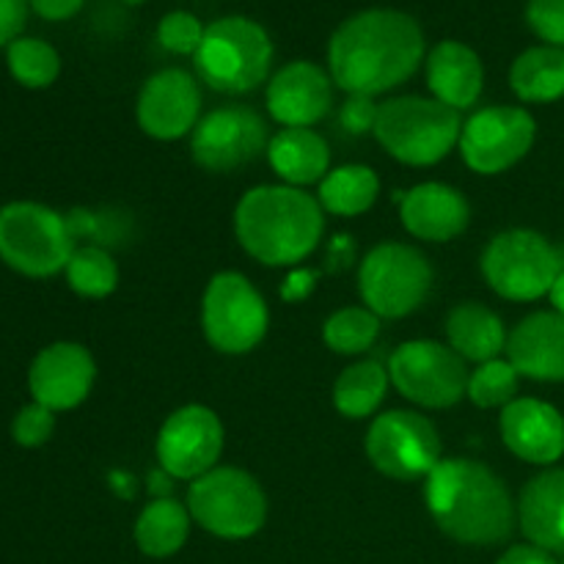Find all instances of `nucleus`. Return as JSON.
Instances as JSON below:
<instances>
[{"label":"nucleus","instance_id":"nucleus-1","mask_svg":"<svg viewBox=\"0 0 564 564\" xmlns=\"http://www.w3.org/2000/svg\"><path fill=\"white\" fill-rule=\"evenodd\" d=\"M422 58V28L411 14L394 9L352 14L328 42L330 80L364 97H378L411 80Z\"/></svg>","mask_w":564,"mask_h":564},{"label":"nucleus","instance_id":"nucleus-2","mask_svg":"<svg viewBox=\"0 0 564 564\" xmlns=\"http://www.w3.org/2000/svg\"><path fill=\"white\" fill-rule=\"evenodd\" d=\"M424 501L441 532L463 545H499L518 527L505 479L468 457L441 460L424 485Z\"/></svg>","mask_w":564,"mask_h":564},{"label":"nucleus","instance_id":"nucleus-3","mask_svg":"<svg viewBox=\"0 0 564 564\" xmlns=\"http://www.w3.org/2000/svg\"><path fill=\"white\" fill-rule=\"evenodd\" d=\"M325 209L314 196L290 185H259L235 209V235L248 257L268 268L303 262L323 240Z\"/></svg>","mask_w":564,"mask_h":564},{"label":"nucleus","instance_id":"nucleus-4","mask_svg":"<svg viewBox=\"0 0 564 564\" xmlns=\"http://www.w3.org/2000/svg\"><path fill=\"white\" fill-rule=\"evenodd\" d=\"M460 110L435 97H394L380 105L375 138L405 165H435L460 143Z\"/></svg>","mask_w":564,"mask_h":564},{"label":"nucleus","instance_id":"nucleus-5","mask_svg":"<svg viewBox=\"0 0 564 564\" xmlns=\"http://www.w3.org/2000/svg\"><path fill=\"white\" fill-rule=\"evenodd\" d=\"M196 75L220 94H248L262 86L273 64V42L248 17H220L207 25L193 55Z\"/></svg>","mask_w":564,"mask_h":564},{"label":"nucleus","instance_id":"nucleus-6","mask_svg":"<svg viewBox=\"0 0 564 564\" xmlns=\"http://www.w3.org/2000/svg\"><path fill=\"white\" fill-rule=\"evenodd\" d=\"M75 253L69 218L36 202L0 207V259L28 279L64 273Z\"/></svg>","mask_w":564,"mask_h":564},{"label":"nucleus","instance_id":"nucleus-7","mask_svg":"<svg viewBox=\"0 0 564 564\" xmlns=\"http://www.w3.org/2000/svg\"><path fill=\"white\" fill-rule=\"evenodd\" d=\"M191 518L220 540H248L268 521V496L248 471L215 466L187 488Z\"/></svg>","mask_w":564,"mask_h":564},{"label":"nucleus","instance_id":"nucleus-8","mask_svg":"<svg viewBox=\"0 0 564 564\" xmlns=\"http://www.w3.org/2000/svg\"><path fill=\"white\" fill-rule=\"evenodd\" d=\"M562 253L532 229L499 231L482 253V275L505 301L532 303L551 292L562 273Z\"/></svg>","mask_w":564,"mask_h":564},{"label":"nucleus","instance_id":"nucleus-9","mask_svg":"<svg viewBox=\"0 0 564 564\" xmlns=\"http://www.w3.org/2000/svg\"><path fill=\"white\" fill-rule=\"evenodd\" d=\"M433 279V268L422 251L405 242H380L364 257L358 290L364 306L380 319H402L427 303Z\"/></svg>","mask_w":564,"mask_h":564},{"label":"nucleus","instance_id":"nucleus-10","mask_svg":"<svg viewBox=\"0 0 564 564\" xmlns=\"http://www.w3.org/2000/svg\"><path fill=\"white\" fill-rule=\"evenodd\" d=\"M270 312L257 286L235 270L213 275L202 297V328L209 345L226 356L251 352L264 339Z\"/></svg>","mask_w":564,"mask_h":564},{"label":"nucleus","instance_id":"nucleus-11","mask_svg":"<svg viewBox=\"0 0 564 564\" xmlns=\"http://www.w3.org/2000/svg\"><path fill=\"white\" fill-rule=\"evenodd\" d=\"M389 378L394 389L413 405L441 411V408L457 405L466 397L471 372L449 345L413 339L402 341L389 358Z\"/></svg>","mask_w":564,"mask_h":564},{"label":"nucleus","instance_id":"nucleus-12","mask_svg":"<svg viewBox=\"0 0 564 564\" xmlns=\"http://www.w3.org/2000/svg\"><path fill=\"white\" fill-rule=\"evenodd\" d=\"M369 463L394 482L427 479L441 463V435L416 411H386L369 424L364 441Z\"/></svg>","mask_w":564,"mask_h":564},{"label":"nucleus","instance_id":"nucleus-13","mask_svg":"<svg viewBox=\"0 0 564 564\" xmlns=\"http://www.w3.org/2000/svg\"><path fill=\"white\" fill-rule=\"evenodd\" d=\"M538 121L527 108L490 105L463 124L460 154L477 174L496 176L521 163L534 147Z\"/></svg>","mask_w":564,"mask_h":564},{"label":"nucleus","instance_id":"nucleus-14","mask_svg":"<svg viewBox=\"0 0 564 564\" xmlns=\"http://www.w3.org/2000/svg\"><path fill=\"white\" fill-rule=\"evenodd\" d=\"M270 132L253 108L229 105L202 116L191 132V154L198 169L209 174H229L253 163L268 152Z\"/></svg>","mask_w":564,"mask_h":564},{"label":"nucleus","instance_id":"nucleus-15","mask_svg":"<svg viewBox=\"0 0 564 564\" xmlns=\"http://www.w3.org/2000/svg\"><path fill=\"white\" fill-rule=\"evenodd\" d=\"M158 463L171 479L204 477L224 455V424L207 405H185L171 413L158 433Z\"/></svg>","mask_w":564,"mask_h":564},{"label":"nucleus","instance_id":"nucleus-16","mask_svg":"<svg viewBox=\"0 0 564 564\" xmlns=\"http://www.w3.org/2000/svg\"><path fill=\"white\" fill-rule=\"evenodd\" d=\"M138 127L158 141H176L202 121V91L191 72L163 69L143 83L135 105Z\"/></svg>","mask_w":564,"mask_h":564},{"label":"nucleus","instance_id":"nucleus-17","mask_svg":"<svg viewBox=\"0 0 564 564\" xmlns=\"http://www.w3.org/2000/svg\"><path fill=\"white\" fill-rule=\"evenodd\" d=\"M97 380V361L91 350L77 341H53L36 352L28 369V389L33 402L53 413L72 411L91 394Z\"/></svg>","mask_w":564,"mask_h":564},{"label":"nucleus","instance_id":"nucleus-18","mask_svg":"<svg viewBox=\"0 0 564 564\" xmlns=\"http://www.w3.org/2000/svg\"><path fill=\"white\" fill-rule=\"evenodd\" d=\"M264 102L281 127H312L334 105V80L312 61H292L268 83Z\"/></svg>","mask_w":564,"mask_h":564},{"label":"nucleus","instance_id":"nucleus-19","mask_svg":"<svg viewBox=\"0 0 564 564\" xmlns=\"http://www.w3.org/2000/svg\"><path fill=\"white\" fill-rule=\"evenodd\" d=\"M499 433L507 449L532 466H554L564 455V416L534 397H518L501 411Z\"/></svg>","mask_w":564,"mask_h":564},{"label":"nucleus","instance_id":"nucleus-20","mask_svg":"<svg viewBox=\"0 0 564 564\" xmlns=\"http://www.w3.org/2000/svg\"><path fill=\"white\" fill-rule=\"evenodd\" d=\"M507 361L521 378L538 383H564V317L534 312L507 336Z\"/></svg>","mask_w":564,"mask_h":564},{"label":"nucleus","instance_id":"nucleus-21","mask_svg":"<svg viewBox=\"0 0 564 564\" xmlns=\"http://www.w3.org/2000/svg\"><path fill=\"white\" fill-rule=\"evenodd\" d=\"M400 218L408 235L424 242H449L471 224V204L457 187L422 182L400 202Z\"/></svg>","mask_w":564,"mask_h":564},{"label":"nucleus","instance_id":"nucleus-22","mask_svg":"<svg viewBox=\"0 0 564 564\" xmlns=\"http://www.w3.org/2000/svg\"><path fill=\"white\" fill-rule=\"evenodd\" d=\"M518 527L549 554H564V468L529 479L518 499Z\"/></svg>","mask_w":564,"mask_h":564},{"label":"nucleus","instance_id":"nucleus-23","mask_svg":"<svg viewBox=\"0 0 564 564\" xmlns=\"http://www.w3.org/2000/svg\"><path fill=\"white\" fill-rule=\"evenodd\" d=\"M427 86L433 97L449 108H474L485 86L482 61L468 44L446 39L427 55Z\"/></svg>","mask_w":564,"mask_h":564},{"label":"nucleus","instance_id":"nucleus-24","mask_svg":"<svg viewBox=\"0 0 564 564\" xmlns=\"http://www.w3.org/2000/svg\"><path fill=\"white\" fill-rule=\"evenodd\" d=\"M270 169L290 187L323 182L330 171V149L312 127H284L268 143Z\"/></svg>","mask_w":564,"mask_h":564},{"label":"nucleus","instance_id":"nucleus-25","mask_svg":"<svg viewBox=\"0 0 564 564\" xmlns=\"http://www.w3.org/2000/svg\"><path fill=\"white\" fill-rule=\"evenodd\" d=\"M446 336L449 347L463 361L485 364L501 358L507 350V328L496 312L482 303H460L446 317Z\"/></svg>","mask_w":564,"mask_h":564},{"label":"nucleus","instance_id":"nucleus-26","mask_svg":"<svg viewBox=\"0 0 564 564\" xmlns=\"http://www.w3.org/2000/svg\"><path fill=\"white\" fill-rule=\"evenodd\" d=\"M191 510L176 499H152L135 521V545L152 560H165L182 551L191 538Z\"/></svg>","mask_w":564,"mask_h":564},{"label":"nucleus","instance_id":"nucleus-27","mask_svg":"<svg viewBox=\"0 0 564 564\" xmlns=\"http://www.w3.org/2000/svg\"><path fill=\"white\" fill-rule=\"evenodd\" d=\"M510 86L523 102H556L564 97V50L554 44L529 47L512 61Z\"/></svg>","mask_w":564,"mask_h":564},{"label":"nucleus","instance_id":"nucleus-28","mask_svg":"<svg viewBox=\"0 0 564 564\" xmlns=\"http://www.w3.org/2000/svg\"><path fill=\"white\" fill-rule=\"evenodd\" d=\"M380 196V180L369 165H341L319 182V207L339 218L369 213Z\"/></svg>","mask_w":564,"mask_h":564},{"label":"nucleus","instance_id":"nucleus-29","mask_svg":"<svg viewBox=\"0 0 564 564\" xmlns=\"http://www.w3.org/2000/svg\"><path fill=\"white\" fill-rule=\"evenodd\" d=\"M389 369L380 361H358L347 367L334 383V405L347 419L372 416L389 391Z\"/></svg>","mask_w":564,"mask_h":564},{"label":"nucleus","instance_id":"nucleus-30","mask_svg":"<svg viewBox=\"0 0 564 564\" xmlns=\"http://www.w3.org/2000/svg\"><path fill=\"white\" fill-rule=\"evenodd\" d=\"M64 275L69 290L88 301H102V297L113 295L119 286V264L99 246L75 248Z\"/></svg>","mask_w":564,"mask_h":564},{"label":"nucleus","instance_id":"nucleus-31","mask_svg":"<svg viewBox=\"0 0 564 564\" xmlns=\"http://www.w3.org/2000/svg\"><path fill=\"white\" fill-rule=\"evenodd\" d=\"M380 317L367 306H345L323 325V341L339 356H361L378 341Z\"/></svg>","mask_w":564,"mask_h":564},{"label":"nucleus","instance_id":"nucleus-32","mask_svg":"<svg viewBox=\"0 0 564 564\" xmlns=\"http://www.w3.org/2000/svg\"><path fill=\"white\" fill-rule=\"evenodd\" d=\"M9 72L20 86L25 88H47L61 75V58L53 44L33 36H20L9 44Z\"/></svg>","mask_w":564,"mask_h":564},{"label":"nucleus","instance_id":"nucleus-33","mask_svg":"<svg viewBox=\"0 0 564 564\" xmlns=\"http://www.w3.org/2000/svg\"><path fill=\"white\" fill-rule=\"evenodd\" d=\"M518 386H521L518 369L507 358H494V361H485L474 369L471 378H468L466 397L485 411H494V408L505 411L510 402L518 400Z\"/></svg>","mask_w":564,"mask_h":564},{"label":"nucleus","instance_id":"nucleus-34","mask_svg":"<svg viewBox=\"0 0 564 564\" xmlns=\"http://www.w3.org/2000/svg\"><path fill=\"white\" fill-rule=\"evenodd\" d=\"M204 31L207 28L202 25V20L196 14H191V11H171V14H165L160 20L158 42L169 53L196 55V50L202 47Z\"/></svg>","mask_w":564,"mask_h":564},{"label":"nucleus","instance_id":"nucleus-35","mask_svg":"<svg viewBox=\"0 0 564 564\" xmlns=\"http://www.w3.org/2000/svg\"><path fill=\"white\" fill-rule=\"evenodd\" d=\"M55 433V413L50 408L39 405V402H28L17 411L14 422H11V438L25 449H36L44 446Z\"/></svg>","mask_w":564,"mask_h":564},{"label":"nucleus","instance_id":"nucleus-36","mask_svg":"<svg viewBox=\"0 0 564 564\" xmlns=\"http://www.w3.org/2000/svg\"><path fill=\"white\" fill-rule=\"evenodd\" d=\"M527 22L545 44L564 50V0H529Z\"/></svg>","mask_w":564,"mask_h":564},{"label":"nucleus","instance_id":"nucleus-37","mask_svg":"<svg viewBox=\"0 0 564 564\" xmlns=\"http://www.w3.org/2000/svg\"><path fill=\"white\" fill-rule=\"evenodd\" d=\"M380 105H375V97H364V94H350L347 102L339 110L341 130L350 135H367L375 132V121H378Z\"/></svg>","mask_w":564,"mask_h":564},{"label":"nucleus","instance_id":"nucleus-38","mask_svg":"<svg viewBox=\"0 0 564 564\" xmlns=\"http://www.w3.org/2000/svg\"><path fill=\"white\" fill-rule=\"evenodd\" d=\"M28 9L31 3L28 0H0V47H9L11 42H17L25 28Z\"/></svg>","mask_w":564,"mask_h":564},{"label":"nucleus","instance_id":"nucleus-39","mask_svg":"<svg viewBox=\"0 0 564 564\" xmlns=\"http://www.w3.org/2000/svg\"><path fill=\"white\" fill-rule=\"evenodd\" d=\"M31 9L36 11L42 20L50 22H61V20H69L75 17L77 11L83 9V0H28Z\"/></svg>","mask_w":564,"mask_h":564},{"label":"nucleus","instance_id":"nucleus-40","mask_svg":"<svg viewBox=\"0 0 564 564\" xmlns=\"http://www.w3.org/2000/svg\"><path fill=\"white\" fill-rule=\"evenodd\" d=\"M496 564H556V560L554 554H549V551L527 543V545H512V549L505 551V556H501Z\"/></svg>","mask_w":564,"mask_h":564},{"label":"nucleus","instance_id":"nucleus-41","mask_svg":"<svg viewBox=\"0 0 564 564\" xmlns=\"http://www.w3.org/2000/svg\"><path fill=\"white\" fill-rule=\"evenodd\" d=\"M312 281L314 273H292L284 290H281V297H286V301H301V297H306L312 292Z\"/></svg>","mask_w":564,"mask_h":564},{"label":"nucleus","instance_id":"nucleus-42","mask_svg":"<svg viewBox=\"0 0 564 564\" xmlns=\"http://www.w3.org/2000/svg\"><path fill=\"white\" fill-rule=\"evenodd\" d=\"M549 297H551V306H554V312L562 314V317H564V268H562L560 279H556L554 286H551Z\"/></svg>","mask_w":564,"mask_h":564},{"label":"nucleus","instance_id":"nucleus-43","mask_svg":"<svg viewBox=\"0 0 564 564\" xmlns=\"http://www.w3.org/2000/svg\"><path fill=\"white\" fill-rule=\"evenodd\" d=\"M124 3H130V6H138V3H143V0H124Z\"/></svg>","mask_w":564,"mask_h":564}]
</instances>
